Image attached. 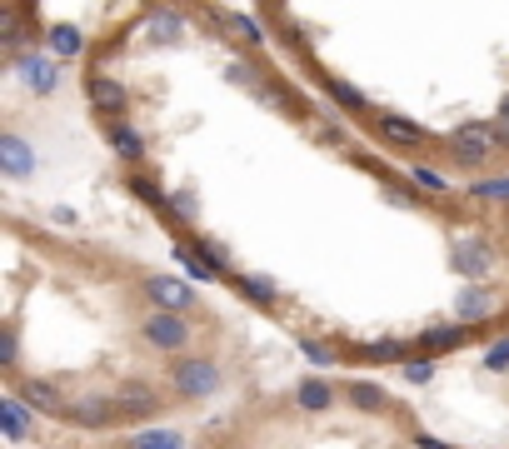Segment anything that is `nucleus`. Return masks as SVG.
<instances>
[{
    "mask_svg": "<svg viewBox=\"0 0 509 449\" xmlns=\"http://www.w3.org/2000/svg\"><path fill=\"white\" fill-rule=\"evenodd\" d=\"M190 320H185V315H175V310H155L150 320H145V340L155 344V350H185V344H190Z\"/></svg>",
    "mask_w": 509,
    "mask_h": 449,
    "instance_id": "f257e3e1",
    "label": "nucleus"
},
{
    "mask_svg": "<svg viewBox=\"0 0 509 449\" xmlns=\"http://www.w3.org/2000/svg\"><path fill=\"white\" fill-rule=\"evenodd\" d=\"M450 150H455V160H465V165L489 160V155L499 150L495 125H465V130H455V135H450Z\"/></svg>",
    "mask_w": 509,
    "mask_h": 449,
    "instance_id": "f03ea898",
    "label": "nucleus"
},
{
    "mask_svg": "<svg viewBox=\"0 0 509 449\" xmlns=\"http://www.w3.org/2000/svg\"><path fill=\"white\" fill-rule=\"evenodd\" d=\"M215 385H220V370L210 360H180V364H175V389H180L185 399L210 395Z\"/></svg>",
    "mask_w": 509,
    "mask_h": 449,
    "instance_id": "7ed1b4c3",
    "label": "nucleus"
},
{
    "mask_svg": "<svg viewBox=\"0 0 509 449\" xmlns=\"http://www.w3.org/2000/svg\"><path fill=\"white\" fill-rule=\"evenodd\" d=\"M145 295H150L155 310H175V315H185L190 305H195V289L185 285V279H175V275H155L150 285H145Z\"/></svg>",
    "mask_w": 509,
    "mask_h": 449,
    "instance_id": "20e7f679",
    "label": "nucleus"
},
{
    "mask_svg": "<svg viewBox=\"0 0 509 449\" xmlns=\"http://www.w3.org/2000/svg\"><path fill=\"white\" fill-rule=\"evenodd\" d=\"M21 399L31 409H41V415H70L76 405H66V395L50 385V380H21Z\"/></svg>",
    "mask_w": 509,
    "mask_h": 449,
    "instance_id": "39448f33",
    "label": "nucleus"
},
{
    "mask_svg": "<svg viewBox=\"0 0 509 449\" xmlns=\"http://www.w3.org/2000/svg\"><path fill=\"white\" fill-rule=\"evenodd\" d=\"M375 135L385 140V145H420V140H424V130L414 125V120L390 115V110H385V115H375Z\"/></svg>",
    "mask_w": 509,
    "mask_h": 449,
    "instance_id": "423d86ee",
    "label": "nucleus"
},
{
    "mask_svg": "<svg viewBox=\"0 0 509 449\" xmlns=\"http://www.w3.org/2000/svg\"><path fill=\"white\" fill-rule=\"evenodd\" d=\"M90 105H95L100 115H120V110H125V86L110 80V75H95V80H90Z\"/></svg>",
    "mask_w": 509,
    "mask_h": 449,
    "instance_id": "0eeeda50",
    "label": "nucleus"
},
{
    "mask_svg": "<svg viewBox=\"0 0 509 449\" xmlns=\"http://www.w3.org/2000/svg\"><path fill=\"white\" fill-rule=\"evenodd\" d=\"M115 409L120 415H150L155 409V389L141 385V380H125V385L115 389Z\"/></svg>",
    "mask_w": 509,
    "mask_h": 449,
    "instance_id": "6e6552de",
    "label": "nucleus"
},
{
    "mask_svg": "<svg viewBox=\"0 0 509 449\" xmlns=\"http://www.w3.org/2000/svg\"><path fill=\"white\" fill-rule=\"evenodd\" d=\"M15 75H21L25 86L31 90H55V65L50 60H41V55H21V60H15Z\"/></svg>",
    "mask_w": 509,
    "mask_h": 449,
    "instance_id": "1a4fd4ad",
    "label": "nucleus"
},
{
    "mask_svg": "<svg viewBox=\"0 0 509 449\" xmlns=\"http://www.w3.org/2000/svg\"><path fill=\"white\" fill-rule=\"evenodd\" d=\"M0 425H5V439H25V429H31V405H25L21 395L0 399Z\"/></svg>",
    "mask_w": 509,
    "mask_h": 449,
    "instance_id": "9d476101",
    "label": "nucleus"
},
{
    "mask_svg": "<svg viewBox=\"0 0 509 449\" xmlns=\"http://www.w3.org/2000/svg\"><path fill=\"white\" fill-rule=\"evenodd\" d=\"M45 45H50V55L70 60V55H80L86 35H80V25H50V31H45Z\"/></svg>",
    "mask_w": 509,
    "mask_h": 449,
    "instance_id": "9b49d317",
    "label": "nucleus"
},
{
    "mask_svg": "<svg viewBox=\"0 0 509 449\" xmlns=\"http://www.w3.org/2000/svg\"><path fill=\"white\" fill-rule=\"evenodd\" d=\"M455 270L459 275H469V279H479L489 270V250L479 245V240H465V245L455 250Z\"/></svg>",
    "mask_w": 509,
    "mask_h": 449,
    "instance_id": "f8f14e48",
    "label": "nucleus"
},
{
    "mask_svg": "<svg viewBox=\"0 0 509 449\" xmlns=\"http://www.w3.org/2000/svg\"><path fill=\"white\" fill-rule=\"evenodd\" d=\"M105 135H110V145H115L120 155H125V160H141V155H145V140L135 135V130L125 125V120H115V125H110Z\"/></svg>",
    "mask_w": 509,
    "mask_h": 449,
    "instance_id": "ddd939ff",
    "label": "nucleus"
},
{
    "mask_svg": "<svg viewBox=\"0 0 509 449\" xmlns=\"http://www.w3.org/2000/svg\"><path fill=\"white\" fill-rule=\"evenodd\" d=\"M295 399H300V409H310V415H320V409H330V385L325 380H304L300 389H295Z\"/></svg>",
    "mask_w": 509,
    "mask_h": 449,
    "instance_id": "4468645a",
    "label": "nucleus"
},
{
    "mask_svg": "<svg viewBox=\"0 0 509 449\" xmlns=\"http://www.w3.org/2000/svg\"><path fill=\"white\" fill-rule=\"evenodd\" d=\"M0 160H5L11 175H31V150H25L15 135H0Z\"/></svg>",
    "mask_w": 509,
    "mask_h": 449,
    "instance_id": "2eb2a0df",
    "label": "nucleus"
},
{
    "mask_svg": "<svg viewBox=\"0 0 509 449\" xmlns=\"http://www.w3.org/2000/svg\"><path fill=\"white\" fill-rule=\"evenodd\" d=\"M455 310H459V320H485V315H489V295L479 285H469V289H459Z\"/></svg>",
    "mask_w": 509,
    "mask_h": 449,
    "instance_id": "dca6fc26",
    "label": "nucleus"
},
{
    "mask_svg": "<svg viewBox=\"0 0 509 449\" xmlns=\"http://www.w3.org/2000/svg\"><path fill=\"white\" fill-rule=\"evenodd\" d=\"M70 415H76L80 425H105L110 415H120V409H115V399H86V405H76Z\"/></svg>",
    "mask_w": 509,
    "mask_h": 449,
    "instance_id": "f3484780",
    "label": "nucleus"
},
{
    "mask_svg": "<svg viewBox=\"0 0 509 449\" xmlns=\"http://www.w3.org/2000/svg\"><path fill=\"white\" fill-rule=\"evenodd\" d=\"M350 399H355V409H369V415H379V409H385V389L365 385V380H355V385H350Z\"/></svg>",
    "mask_w": 509,
    "mask_h": 449,
    "instance_id": "a211bd4d",
    "label": "nucleus"
},
{
    "mask_svg": "<svg viewBox=\"0 0 509 449\" xmlns=\"http://www.w3.org/2000/svg\"><path fill=\"white\" fill-rule=\"evenodd\" d=\"M459 334H465L459 325H440V330H430V334H424V350H455V344H459Z\"/></svg>",
    "mask_w": 509,
    "mask_h": 449,
    "instance_id": "6ab92c4d",
    "label": "nucleus"
},
{
    "mask_svg": "<svg viewBox=\"0 0 509 449\" xmlns=\"http://www.w3.org/2000/svg\"><path fill=\"white\" fill-rule=\"evenodd\" d=\"M240 289H250V295H255V299H265V305H270V299H280L275 279H265V275H240Z\"/></svg>",
    "mask_w": 509,
    "mask_h": 449,
    "instance_id": "aec40b11",
    "label": "nucleus"
},
{
    "mask_svg": "<svg viewBox=\"0 0 509 449\" xmlns=\"http://www.w3.org/2000/svg\"><path fill=\"white\" fill-rule=\"evenodd\" d=\"M180 260H185V270H190V275H195L200 285H205V279H215V275H220V270L210 265L205 255H195V250H180Z\"/></svg>",
    "mask_w": 509,
    "mask_h": 449,
    "instance_id": "412c9836",
    "label": "nucleus"
},
{
    "mask_svg": "<svg viewBox=\"0 0 509 449\" xmlns=\"http://www.w3.org/2000/svg\"><path fill=\"white\" fill-rule=\"evenodd\" d=\"M131 449H180V435H170V429H160V435H141Z\"/></svg>",
    "mask_w": 509,
    "mask_h": 449,
    "instance_id": "4be33fe9",
    "label": "nucleus"
},
{
    "mask_svg": "<svg viewBox=\"0 0 509 449\" xmlns=\"http://www.w3.org/2000/svg\"><path fill=\"white\" fill-rule=\"evenodd\" d=\"M150 35L155 41H180V21L175 15H150Z\"/></svg>",
    "mask_w": 509,
    "mask_h": 449,
    "instance_id": "5701e85b",
    "label": "nucleus"
},
{
    "mask_svg": "<svg viewBox=\"0 0 509 449\" xmlns=\"http://www.w3.org/2000/svg\"><path fill=\"white\" fill-rule=\"evenodd\" d=\"M475 195H485V200H509V180H475Z\"/></svg>",
    "mask_w": 509,
    "mask_h": 449,
    "instance_id": "b1692460",
    "label": "nucleus"
},
{
    "mask_svg": "<svg viewBox=\"0 0 509 449\" xmlns=\"http://www.w3.org/2000/svg\"><path fill=\"white\" fill-rule=\"evenodd\" d=\"M335 100H340V105H350V110H365L369 105L365 90H355V86H335Z\"/></svg>",
    "mask_w": 509,
    "mask_h": 449,
    "instance_id": "393cba45",
    "label": "nucleus"
},
{
    "mask_svg": "<svg viewBox=\"0 0 509 449\" xmlns=\"http://www.w3.org/2000/svg\"><path fill=\"white\" fill-rule=\"evenodd\" d=\"M414 180H420L424 190H444V175H434L430 165H414Z\"/></svg>",
    "mask_w": 509,
    "mask_h": 449,
    "instance_id": "a878e982",
    "label": "nucleus"
},
{
    "mask_svg": "<svg viewBox=\"0 0 509 449\" xmlns=\"http://www.w3.org/2000/svg\"><path fill=\"white\" fill-rule=\"evenodd\" d=\"M485 364H489V370H509V340H499L495 350H489V360H485Z\"/></svg>",
    "mask_w": 509,
    "mask_h": 449,
    "instance_id": "bb28decb",
    "label": "nucleus"
},
{
    "mask_svg": "<svg viewBox=\"0 0 509 449\" xmlns=\"http://www.w3.org/2000/svg\"><path fill=\"white\" fill-rule=\"evenodd\" d=\"M304 354H310L314 364H330L335 354H330V344H320V340H304Z\"/></svg>",
    "mask_w": 509,
    "mask_h": 449,
    "instance_id": "cd10ccee",
    "label": "nucleus"
},
{
    "mask_svg": "<svg viewBox=\"0 0 509 449\" xmlns=\"http://www.w3.org/2000/svg\"><path fill=\"white\" fill-rule=\"evenodd\" d=\"M230 25H235L245 41H260V31H255V21H245V15H230Z\"/></svg>",
    "mask_w": 509,
    "mask_h": 449,
    "instance_id": "c85d7f7f",
    "label": "nucleus"
},
{
    "mask_svg": "<svg viewBox=\"0 0 509 449\" xmlns=\"http://www.w3.org/2000/svg\"><path fill=\"white\" fill-rule=\"evenodd\" d=\"M430 374H434V364H430V360H414V364H410V380H414V385H424Z\"/></svg>",
    "mask_w": 509,
    "mask_h": 449,
    "instance_id": "c756f323",
    "label": "nucleus"
},
{
    "mask_svg": "<svg viewBox=\"0 0 509 449\" xmlns=\"http://www.w3.org/2000/svg\"><path fill=\"white\" fill-rule=\"evenodd\" d=\"M495 140H499V145H509V115H499V125H495Z\"/></svg>",
    "mask_w": 509,
    "mask_h": 449,
    "instance_id": "7c9ffc66",
    "label": "nucleus"
},
{
    "mask_svg": "<svg viewBox=\"0 0 509 449\" xmlns=\"http://www.w3.org/2000/svg\"><path fill=\"white\" fill-rule=\"evenodd\" d=\"M504 115H509V100H504Z\"/></svg>",
    "mask_w": 509,
    "mask_h": 449,
    "instance_id": "2f4dec72",
    "label": "nucleus"
}]
</instances>
